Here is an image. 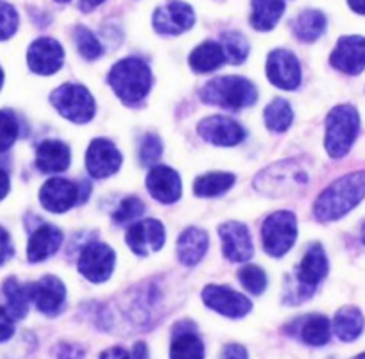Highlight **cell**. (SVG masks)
I'll return each mask as SVG.
<instances>
[{
    "mask_svg": "<svg viewBox=\"0 0 365 359\" xmlns=\"http://www.w3.org/2000/svg\"><path fill=\"white\" fill-rule=\"evenodd\" d=\"M365 199V172H354L340 177L319 195L315 217L321 222L339 220Z\"/></svg>",
    "mask_w": 365,
    "mask_h": 359,
    "instance_id": "1",
    "label": "cell"
},
{
    "mask_svg": "<svg viewBox=\"0 0 365 359\" xmlns=\"http://www.w3.org/2000/svg\"><path fill=\"white\" fill-rule=\"evenodd\" d=\"M108 83L124 104L136 105L147 97L153 86V73L147 63L138 58L118 61L108 76Z\"/></svg>",
    "mask_w": 365,
    "mask_h": 359,
    "instance_id": "2",
    "label": "cell"
},
{
    "mask_svg": "<svg viewBox=\"0 0 365 359\" xmlns=\"http://www.w3.org/2000/svg\"><path fill=\"white\" fill-rule=\"evenodd\" d=\"M201 98L206 104L220 105L226 109L249 108L258 98V90L251 80L238 76L215 77L205 84Z\"/></svg>",
    "mask_w": 365,
    "mask_h": 359,
    "instance_id": "3",
    "label": "cell"
},
{
    "mask_svg": "<svg viewBox=\"0 0 365 359\" xmlns=\"http://www.w3.org/2000/svg\"><path fill=\"white\" fill-rule=\"evenodd\" d=\"M360 129V116L351 104L336 105L326 118V150L331 157H344L353 147Z\"/></svg>",
    "mask_w": 365,
    "mask_h": 359,
    "instance_id": "4",
    "label": "cell"
},
{
    "mask_svg": "<svg viewBox=\"0 0 365 359\" xmlns=\"http://www.w3.org/2000/svg\"><path fill=\"white\" fill-rule=\"evenodd\" d=\"M51 102L59 115L73 124H86L96 115V100L90 91L79 84H63L52 91Z\"/></svg>",
    "mask_w": 365,
    "mask_h": 359,
    "instance_id": "5",
    "label": "cell"
},
{
    "mask_svg": "<svg viewBox=\"0 0 365 359\" xmlns=\"http://www.w3.org/2000/svg\"><path fill=\"white\" fill-rule=\"evenodd\" d=\"M297 238V218L290 211H278L267 217L262 227L265 252L272 258H282L292 249Z\"/></svg>",
    "mask_w": 365,
    "mask_h": 359,
    "instance_id": "6",
    "label": "cell"
},
{
    "mask_svg": "<svg viewBox=\"0 0 365 359\" xmlns=\"http://www.w3.org/2000/svg\"><path fill=\"white\" fill-rule=\"evenodd\" d=\"M304 182H307L304 172H301L297 165L285 161V163L274 165L269 170L262 172L256 179V188L274 197L292 192L296 186L304 184Z\"/></svg>",
    "mask_w": 365,
    "mask_h": 359,
    "instance_id": "7",
    "label": "cell"
},
{
    "mask_svg": "<svg viewBox=\"0 0 365 359\" xmlns=\"http://www.w3.org/2000/svg\"><path fill=\"white\" fill-rule=\"evenodd\" d=\"M115 269V252L101 241H91L79 256V272L91 283H104Z\"/></svg>",
    "mask_w": 365,
    "mask_h": 359,
    "instance_id": "8",
    "label": "cell"
},
{
    "mask_svg": "<svg viewBox=\"0 0 365 359\" xmlns=\"http://www.w3.org/2000/svg\"><path fill=\"white\" fill-rule=\"evenodd\" d=\"M83 184L76 186L66 179L54 177L45 182L40 189V202L51 213H65L72 209L77 202H83Z\"/></svg>",
    "mask_w": 365,
    "mask_h": 359,
    "instance_id": "9",
    "label": "cell"
},
{
    "mask_svg": "<svg viewBox=\"0 0 365 359\" xmlns=\"http://www.w3.org/2000/svg\"><path fill=\"white\" fill-rule=\"evenodd\" d=\"M195 13L187 2L170 0L165 6L156 9L153 26L160 34H181L194 27Z\"/></svg>",
    "mask_w": 365,
    "mask_h": 359,
    "instance_id": "10",
    "label": "cell"
},
{
    "mask_svg": "<svg viewBox=\"0 0 365 359\" xmlns=\"http://www.w3.org/2000/svg\"><path fill=\"white\" fill-rule=\"evenodd\" d=\"M202 301L213 311L227 316V318H242L252 309L251 301L238 291L226 286L210 284L202 290Z\"/></svg>",
    "mask_w": 365,
    "mask_h": 359,
    "instance_id": "11",
    "label": "cell"
},
{
    "mask_svg": "<svg viewBox=\"0 0 365 359\" xmlns=\"http://www.w3.org/2000/svg\"><path fill=\"white\" fill-rule=\"evenodd\" d=\"M267 77L282 90H296L301 84V66L296 56L285 48H276L267 59Z\"/></svg>",
    "mask_w": 365,
    "mask_h": 359,
    "instance_id": "12",
    "label": "cell"
},
{
    "mask_svg": "<svg viewBox=\"0 0 365 359\" xmlns=\"http://www.w3.org/2000/svg\"><path fill=\"white\" fill-rule=\"evenodd\" d=\"M197 132L217 147H235L245 138V131L237 120L227 116H208L197 125Z\"/></svg>",
    "mask_w": 365,
    "mask_h": 359,
    "instance_id": "13",
    "label": "cell"
},
{
    "mask_svg": "<svg viewBox=\"0 0 365 359\" xmlns=\"http://www.w3.org/2000/svg\"><path fill=\"white\" fill-rule=\"evenodd\" d=\"M125 241H128L129 249H131L136 256H143V258H145L150 252H156L163 247V224L154 220V218H147V220L138 222V224L129 227V231L125 232Z\"/></svg>",
    "mask_w": 365,
    "mask_h": 359,
    "instance_id": "14",
    "label": "cell"
},
{
    "mask_svg": "<svg viewBox=\"0 0 365 359\" xmlns=\"http://www.w3.org/2000/svg\"><path fill=\"white\" fill-rule=\"evenodd\" d=\"M219 236L222 239V251L230 261L245 263L255 254L252 239L249 229L240 222H226L219 227Z\"/></svg>",
    "mask_w": 365,
    "mask_h": 359,
    "instance_id": "15",
    "label": "cell"
},
{
    "mask_svg": "<svg viewBox=\"0 0 365 359\" xmlns=\"http://www.w3.org/2000/svg\"><path fill=\"white\" fill-rule=\"evenodd\" d=\"M122 165V154L110 140H93L86 152V168L91 177L104 179L117 174Z\"/></svg>",
    "mask_w": 365,
    "mask_h": 359,
    "instance_id": "16",
    "label": "cell"
},
{
    "mask_svg": "<svg viewBox=\"0 0 365 359\" xmlns=\"http://www.w3.org/2000/svg\"><path fill=\"white\" fill-rule=\"evenodd\" d=\"M333 68L349 76H358L365 70V38L344 36L336 43L329 58Z\"/></svg>",
    "mask_w": 365,
    "mask_h": 359,
    "instance_id": "17",
    "label": "cell"
},
{
    "mask_svg": "<svg viewBox=\"0 0 365 359\" xmlns=\"http://www.w3.org/2000/svg\"><path fill=\"white\" fill-rule=\"evenodd\" d=\"M65 52L63 47L52 38H40L27 51V65L34 73L52 76L63 66Z\"/></svg>",
    "mask_w": 365,
    "mask_h": 359,
    "instance_id": "18",
    "label": "cell"
},
{
    "mask_svg": "<svg viewBox=\"0 0 365 359\" xmlns=\"http://www.w3.org/2000/svg\"><path fill=\"white\" fill-rule=\"evenodd\" d=\"M29 297L31 302H34L38 311L45 315H56L65 304L66 288L58 277L45 276L38 283L29 284Z\"/></svg>",
    "mask_w": 365,
    "mask_h": 359,
    "instance_id": "19",
    "label": "cell"
},
{
    "mask_svg": "<svg viewBox=\"0 0 365 359\" xmlns=\"http://www.w3.org/2000/svg\"><path fill=\"white\" fill-rule=\"evenodd\" d=\"M149 193L161 204H174L181 197V177L168 167H156L147 175Z\"/></svg>",
    "mask_w": 365,
    "mask_h": 359,
    "instance_id": "20",
    "label": "cell"
},
{
    "mask_svg": "<svg viewBox=\"0 0 365 359\" xmlns=\"http://www.w3.org/2000/svg\"><path fill=\"white\" fill-rule=\"evenodd\" d=\"M63 244V232L54 225H41L33 232L27 247L31 263H40L54 256Z\"/></svg>",
    "mask_w": 365,
    "mask_h": 359,
    "instance_id": "21",
    "label": "cell"
},
{
    "mask_svg": "<svg viewBox=\"0 0 365 359\" xmlns=\"http://www.w3.org/2000/svg\"><path fill=\"white\" fill-rule=\"evenodd\" d=\"M326 274H328V258L324 249L319 244L312 245L297 269V281L307 288L308 293H312L314 288L324 279Z\"/></svg>",
    "mask_w": 365,
    "mask_h": 359,
    "instance_id": "22",
    "label": "cell"
},
{
    "mask_svg": "<svg viewBox=\"0 0 365 359\" xmlns=\"http://www.w3.org/2000/svg\"><path fill=\"white\" fill-rule=\"evenodd\" d=\"M70 165V149L58 140H47L40 143L36 150V167L43 174L65 172Z\"/></svg>",
    "mask_w": 365,
    "mask_h": 359,
    "instance_id": "23",
    "label": "cell"
},
{
    "mask_svg": "<svg viewBox=\"0 0 365 359\" xmlns=\"http://www.w3.org/2000/svg\"><path fill=\"white\" fill-rule=\"evenodd\" d=\"M208 251V234L202 229L190 227L182 231L178 239V258L182 265L194 266Z\"/></svg>",
    "mask_w": 365,
    "mask_h": 359,
    "instance_id": "24",
    "label": "cell"
},
{
    "mask_svg": "<svg viewBox=\"0 0 365 359\" xmlns=\"http://www.w3.org/2000/svg\"><path fill=\"white\" fill-rule=\"evenodd\" d=\"M285 13V0H252L251 26L256 31H270Z\"/></svg>",
    "mask_w": 365,
    "mask_h": 359,
    "instance_id": "25",
    "label": "cell"
},
{
    "mask_svg": "<svg viewBox=\"0 0 365 359\" xmlns=\"http://www.w3.org/2000/svg\"><path fill=\"white\" fill-rule=\"evenodd\" d=\"M188 63H190L194 72L208 73L220 68L226 63V56H224L222 47L219 43H215V41H205L197 48H194Z\"/></svg>",
    "mask_w": 365,
    "mask_h": 359,
    "instance_id": "26",
    "label": "cell"
},
{
    "mask_svg": "<svg viewBox=\"0 0 365 359\" xmlns=\"http://www.w3.org/2000/svg\"><path fill=\"white\" fill-rule=\"evenodd\" d=\"M364 315L358 308L353 306H346L336 313L335 320H333V329L339 340L342 341H353L364 331Z\"/></svg>",
    "mask_w": 365,
    "mask_h": 359,
    "instance_id": "27",
    "label": "cell"
},
{
    "mask_svg": "<svg viewBox=\"0 0 365 359\" xmlns=\"http://www.w3.org/2000/svg\"><path fill=\"white\" fill-rule=\"evenodd\" d=\"M4 295H6V311L13 320H20L29 311V288L22 286L15 277H9L4 283Z\"/></svg>",
    "mask_w": 365,
    "mask_h": 359,
    "instance_id": "28",
    "label": "cell"
},
{
    "mask_svg": "<svg viewBox=\"0 0 365 359\" xmlns=\"http://www.w3.org/2000/svg\"><path fill=\"white\" fill-rule=\"evenodd\" d=\"M326 31V16L321 11H315V9H308L303 11L297 20L294 22V34L299 38L301 41H315L317 38H321Z\"/></svg>",
    "mask_w": 365,
    "mask_h": 359,
    "instance_id": "29",
    "label": "cell"
},
{
    "mask_svg": "<svg viewBox=\"0 0 365 359\" xmlns=\"http://www.w3.org/2000/svg\"><path fill=\"white\" fill-rule=\"evenodd\" d=\"M170 359H205V345L192 331H182L170 345Z\"/></svg>",
    "mask_w": 365,
    "mask_h": 359,
    "instance_id": "30",
    "label": "cell"
},
{
    "mask_svg": "<svg viewBox=\"0 0 365 359\" xmlns=\"http://www.w3.org/2000/svg\"><path fill=\"white\" fill-rule=\"evenodd\" d=\"M235 184L233 174H224V172H213V174L201 175L194 182V193L197 197H217Z\"/></svg>",
    "mask_w": 365,
    "mask_h": 359,
    "instance_id": "31",
    "label": "cell"
},
{
    "mask_svg": "<svg viewBox=\"0 0 365 359\" xmlns=\"http://www.w3.org/2000/svg\"><path fill=\"white\" fill-rule=\"evenodd\" d=\"M294 120L292 108L283 98H274L265 108V125L274 132H285Z\"/></svg>",
    "mask_w": 365,
    "mask_h": 359,
    "instance_id": "32",
    "label": "cell"
},
{
    "mask_svg": "<svg viewBox=\"0 0 365 359\" xmlns=\"http://www.w3.org/2000/svg\"><path fill=\"white\" fill-rule=\"evenodd\" d=\"M331 329H329V320L322 315H312L304 320L301 327V338L304 343L314 345V347H322L329 341Z\"/></svg>",
    "mask_w": 365,
    "mask_h": 359,
    "instance_id": "33",
    "label": "cell"
},
{
    "mask_svg": "<svg viewBox=\"0 0 365 359\" xmlns=\"http://www.w3.org/2000/svg\"><path fill=\"white\" fill-rule=\"evenodd\" d=\"M220 47H222L226 61L231 65H240L245 61L249 54V41L245 40L244 34L237 31H227L220 36Z\"/></svg>",
    "mask_w": 365,
    "mask_h": 359,
    "instance_id": "34",
    "label": "cell"
},
{
    "mask_svg": "<svg viewBox=\"0 0 365 359\" xmlns=\"http://www.w3.org/2000/svg\"><path fill=\"white\" fill-rule=\"evenodd\" d=\"M73 41H76L79 54L88 61H93V59L103 56V45L99 43L96 34L86 27H77L76 33H73Z\"/></svg>",
    "mask_w": 365,
    "mask_h": 359,
    "instance_id": "35",
    "label": "cell"
},
{
    "mask_svg": "<svg viewBox=\"0 0 365 359\" xmlns=\"http://www.w3.org/2000/svg\"><path fill=\"white\" fill-rule=\"evenodd\" d=\"M238 279H240V283L244 284V288L249 293L259 295L263 293L267 288L265 272L256 265H245L244 269L238 272Z\"/></svg>",
    "mask_w": 365,
    "mask_h": 359,
    "instance_id": "36",
    "label": "cell"
},
{
    "mask_svg": "<svg viewBox=\"0 0 365 359\" xmlns=\"http://www.w3.org/2000/svg\"><path fill=\"white\" fill-rule=\"evenodd\" d=\"M19 138V122L11 111H0V152L11 149Z\"/></svg>",
    "mask_w": 365,
    "mask_h": 359,
    "instance_id": "37",
    "label": "cell"
},
{
    "mask_svg": "<svg viewBox=\"0 0 365 359\" xmlns=\"http://www.w3.org/2000/svg\"><path fill=\"white\" fill-rule=\"evenodd\" d=\"M143 211H145V206H143L142 200L136 199V197H129V199L122 200L118 209L115 211L113 220L117 222V224H128V222L142 217Z\"/></svg>",
    "mask_w": 365,
    "mask_h": 359,
    "instance_id": "38",
    "label": "cell"
},
{
    "mask_svg": "<svg viewBox=\"0 0 365 359\" xmlns=\"http://www.w3.org/2000/svg\"><path fill=\"white\" fill-rule=\"evenodd\" d=\"M19 29V13L13 6L0 2V41L8 40Z\"/></svg>",
    "mask_w": 365,
    "mask_h": 359,
    "instance_id": "39",
    "label": "cell"
},
{
    "mask_svg": "<svg viewBox=\"0 0 365 359\" xmlns=\"http://www.w3.org/2000/svg\"><path fill=\"white\" fill-rule=\"evenodd\" d=\"M161 152H163V145H161L160 138L156 135H147L143 138L142 145H140V160H142V165H145V167L154 165L161 157Z\"/></svg>",
    "mask_w": 365,
    "mask_h": 359,
    "instance_id": "40",
    "label": "cell"
},
{
    "mask_svg": "<svg viewBox=\"0 0 365 359\" xmlns=\"http://www.w3.org/2000/svg\"><path fill=\"white\" fill-rule=\"evenodd\" d=\"M13 254H15V249H13L11 238L4 227H0V265H4Z\"/></svg>",
    "mask_w": 365,
    "mask_h": 359,
    "instance_id": "41",
    "label": "cell"
},
{
    "mask_svg": "<svg viewBox=\"0 0 365 359\" xmlns=\"http://www.w3.org/2000/svg\"><path fill=\"white\" fill-rule=\"evenodd\" d=\"M15 333V326H13V318L8 315L4 308H0V343L13 336Z\"/></svg>",
    "mask_w": 365,
    "mask_h": 359,
    "instance_id": "42",
    "label": "cell"
},
{
    "mask_svg": "<svg viewBox=\"0 0 365 359\" xmlns=\"http://www.w3.org/2000/svg\"><path fill=\"white\" fill-rule=\"evenodd\" d=\"M58 359H84V348L73 343L61 345L58 352Z\"/></svg>",
    "mask_w": 365,
    "mask_h": 359,
    "instance_id": "43",
    "label": "cell"
},
{
    "mask_svg": "<svg viewBox=\"0 0 365 359\" xmlns=\"http://www.w3.org/2000/svg\"><path fill=\"white\" fill-rule=\"evenodd\" d=\"M222 359H247V354H245V348L240 347V345H227L224 348Z\"/></svg>",
    "mask_w": 365,
    "mask_h": 359,
    "instance_id": "44",
    "label": "cell"
},
{
    "mask_svg": "<svg viewBox=\"0 0 365 359\" xmlns=\"http://www.w3.org/2000/svg\"><path fill=\"white\" fill-rule=\"evenodd\" d=\"M99 359H129V354L122 347H111L104 350Z\"/></svg>",
    "mask_w": 365,
    "mask_h": 359,
    "instance_id": "45",
    "label": "cell"
},
{
    "mask_svg": "<svg viewBox=\"0 0 365 359\" xmlns=\"http://www.w3.org/2000/svg\"><path fill=\"white\" fill-rule=\"evenodd\" d=\"M131 359H149V352H147V345L145 343H135L133 347V354Z\"/></svg>",
    "mask_w": 365,
    "mask_h": 359,
    "instance_id": "46",
    "label": "cell"
},
{
    "mask_svg": "<svg viewBox=\"0 0 365 359\" xmlns=\"http://www.w3.org/2000/svg\"><path fill=\"white\" fill-rule=\"evenodd\" d=\"M9 192V175L0 168V200L4 199Z\"/></svg>",
    "mask_w": 365,
    "mask_h": 359,
    "instance_id": "47",
    "label": "cell"
},
{
    "mask_svg": "<svg viewBox=\"0 0 365 359\" xmlns=\"http://www.w3.org/2000/svg\"><path fill=\"white\" fill-rule=\"evenodd\" d=\"M103 2H104V0H81L79 8L83 9L84 13H90V11H93V9H96L97 6L103 4Z\"/></svg>",
    "mask_w": 365,
    "mask_h": 359,
    "instance_id": "48",
    "label": "cell"
},
{
    "mask_svg": "<svg viewBox=\"0 0 365 359\" xmlns=\"http://www.w3.org/2000/svg\"><path fill=\"white\" fill-rule=\"evenodd\" d=\"M349 8L358 15H365V0H347Z\"/></svg>",
    "mask_w": 365,
    "mask_h": 359,
    "instance_id": "49",
    "label": "cell"
},
{
    "mask_svg": "<svg viewBox=\"0 0 365 359\" xmlns=\"http://www.w3.org/2000/svg\"><path fill=\"white\" fill-rule=\"evenodd\" d=\"M2 83H4V72L0 68V88H2Z\"/></svg>",
    "mask_w": 365,
    "mask_h": 359,
    "instance_id": "50",
    "label": "cell"
},
{
    "mask_svg": "<svg viewBox=\"0 0 365 359\" xmlns=\"http://www.w3.org/2000/svg\"><path fill=\"white\" fill-rule=\"evenodd\" d=\"M361 241L365 244V224H364V227H361Z\"/></svg>",
    "mask_w": 365,
    "mask_h": 359,
    "instance_id": "51",
    "label": "cell"
},
{
    "mask_svg": "<svg viewBox=\"0 0 365 359\" xmlns=\"http://www.w3.org/2000/svg\"><path fill=\"white\" fill-rule=\"evenodd\" d=\"M56 2H59V4H65V2H70V0H56Z\"/></svg>",
    "mask_w": 365,
    "mask_h": 359,
    "instance_id": "52",
    "label": "cell"
},
{
    "mask_svg": "<svg viewBox=\"0 0 365 359\" xmlns=\"http://www.w3.org/2000/svg\"><path fill=\"white\" fill-rule=\"evenodd\" d=\"M354 359H365V354H360V355H356V358Z\"/></svg>",
    "mask_w": 365,
    "mask_h": 359,
    "instance_id": "53",
    "label": "cell"
}]
</instances>
